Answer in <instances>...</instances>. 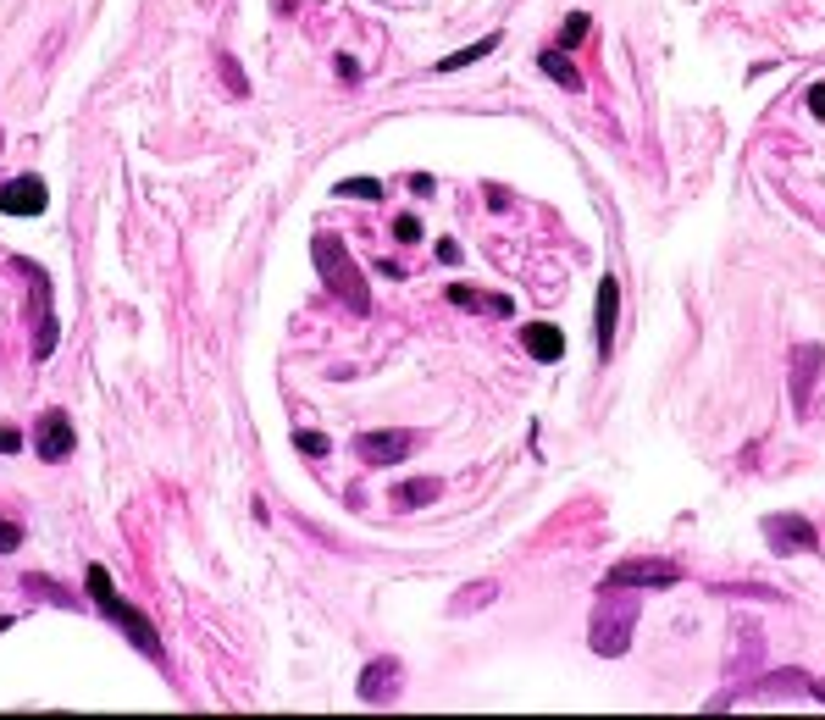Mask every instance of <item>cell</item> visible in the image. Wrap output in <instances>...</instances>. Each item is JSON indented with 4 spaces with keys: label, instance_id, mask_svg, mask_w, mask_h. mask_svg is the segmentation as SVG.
<instances>
[{
    "label": "cell",
    "instance_id": "cell-1",
    "mask_svg": "<svg viewBox=\"0 0 825 720\" xmlns=\"http://www.w3.org/2000/svg\"><path fill=\"white\" fill-rule=\"evenodd\" d=\"M311 255H316V272H322L327 294H338L349 311L366 316V311H371V283L360 277V266H355V255H349V244L338 239V233H316V239H311Z\"/></svg>",
    "mask_w": 825,
    "mask_h": 720
},
{
    "label": "cell",
    "instance_id": "cell-2",
    "mask_svg": "<svg viewBox=\"0 0 825 720\" xmlns=\"http://www.w3.org/2000/svg\"><path fill=\"white\" fill-rule=\"evenodd\" d=\"M632 632H637V588H598V615H593V654L604 660H621L632 648Z\"/></svg>",
    "mask_w": 825,
    "mask_h": 720
},
{
    "label": "cell",
    "instance_id": "cell-3",
    "mask_svg": "<svg viewBox=\"0 0 825 720\" xmlns=\"http://www.w3.org/2000/svg\"><path fill=\"white\" fill-rule=\"evenodd\" d=\"M12 266L34 283V360L45 366L50 355H56V338H61V322H56V294H50V272L39 261H28V255H12Z\"/></svg>",
    "mask_w": 825,
    "mask_h": 720
},
{
    "label": "cell",
    "instance_id": "cell-4",
    "mask_svg": "<svg viewBox=\"0 0 825 720\" xmlns=\"http://www.w3.org/2000/svg\"><path fill=\"white\" fill-rule=\"evenodd\" d=\"M820 372H825V349L820 344H798V349H792L787 388H792V410H798V416H809V410H814V383H820Z\"/></svg>",
    "mask_w": 825,
    "mask_h": 720
},
{
    "label": "cell",
    "instance_id": "cell-5",
    "mask_svg": "<svg viewBox=\"0 0 825 720\" xmlns=\"http://www.w3.org/2000/svg\"><path fill=\"white\" fill-rule=\"evenodd\" d=\"M682 582V565L670 560H621L615 571H604L598 588H676Z\"/></svg>",
    "mask_w": 825,
    "mask_h": 720
},
{
    "label": "cell",
    "instance_id": "cell-6",
    "mask_svg": "<svg viewBox=\"0 0 825 720\" xmlns=\"http://www.w3.org/2000/svg\"><path fill=\"white\" fill-rule=\"evenodd\" d=\"M100 615H106V621L117 626V632L128 637V643L139 648V654H150V660H161V632H156V621H150V615H144L139 604H128V599H111V604H106V610H100Z\"/></svg>",
    "mask_w": 825,
    "mask_h": 720
},
{
    "label": "cell",
    "instance_id": "cell-7",
    "mask_svg": "<svg viewBox=\"0 0 825 720\" xmlns=\"http://www.w3.org/2000/svg\"><path fill=\"white\" fill-rule=\"evenodd\" d=\"M72 444H78V427H72L67 410H45V416L34 421V455L45 460V466H61V460L72 455Z\"/></svg>",
    "mask_w": 825,
    "mask_h": 720
},
{
    "label": "cell",
    "instance_id": "cell-8",
    "mask_svg": "<svg viewBox=\"0 0 825 720\" xmlns=\"http://www.w3.org/2000/svg\"><path fill=\"white\" fill-rule=\"evenodd\" d=\"M45 211H50L45 178L23 172V178H6V183H0V216H45Z\"/></svg>",
    "mask_w": 825,
    "mask_h": 720
},
{
    "label": "cell",
    "instance_id": "cell-9",
    "mask_svg": "<svg viewBox=\"0 0 825 720\" xmlns=\"http://www.w3.org/2000/svg\"><path fill=\"white\" fill-rule=\"evenodd\" d=\"M765 543L770 554H820V532L803 516H765Z\"/></svg>",
    "mask_w": 825,
    "mask_h": 720
},
{
    "label": "cell",
    "instance_id": "cell-10",
    "mask_svg": "<svg viewBox=\"0 0 825 720\" xmlns=\"http://www.w3.org/2000/svg\"><path fill=\"white\" fill-rule=\"evenodd\" d=\"M360 460L366 466H394V460H405L410 449H416V432L405 427H388V432H360Z\"/></svg>",
    "mask_w": 825,
    "mask_h": 720
},
{
    "label": "cell",
    "instance_id": "cell-11",
    "mask_svg": "<svg viewBox=\"0 0 825 720\" xmlns=\"http://www.w3.org/2000/svg\"><path fill=\"white\" fill-rule=\"evenodd\" d=\"M399 682H405L399 660H388V654H383V660H371L366 671H360V687H355V693H360V704H394V698H399Z\"/></svg>",
    "mask_w": 825,
    "mask_h": 720
},
{
    "label": "cell",
    "instance_id": "cell-12",
    "mask_svg": "<svg viewBox=\"0 0 825 720\" xmlns=\"http://www.w3.org/2000/svg\"><path fill=\"white\" fill-rule=\"evenodd\" d=\"M593 305H598V311H593V344H598V360H604L615 349V322H621V283H615V277H604Z\"/></svg>",
    "mask_w": 825,
    "mask_h": 720
},
{
    "label": "cell",
    "instance_id": "cell-13",
    "mask_svg": "<svg viewBox=\"0 0 825 720\" xmlns=\"http://www.w3.org/2000/svg\"><path fill=\"white\" fill-rule=\"evenodd\" d=\"M521 349H527L532 360H560L565 355V333L554 322H527V327H521Z\"/></svg>",
    "mask_w": 825,
    "mask_h": 720
},
{
    "label": "cell",
    "instance_id": "cell-14",
    "mask_svg": "<svg viewBox=\"0 0 825 720\" xmlns=\"http://www.w3.org/2000/svg\"><path fill=\"white\" fill-rule=\"evenodd\" d=\"M449 305H460V311H488V316H510L515 311L510 294H482V288H466V283L449 288Z\"/></svg>",
    "mask_w": 825,
    "mask_h": 720
},
{
    "label": "cell",
    "instance_id": "cell-15",
    "mask_svg": "<svg viewBox=\"0 0 825 720\" xmlns=\"http://www.w3.org/2000/svg\"><path fill=\"white\" fill-rule=\"evenodd\" d=\"M438 493H443L438 477H410V482H399V488H394V510H421V504H432Z\"/></svg>",
    "mask_w": 825,
    "mask_h": 720
},
{
    "label": "cell",
    "instance_id": "cell-16",
    "mask_svg": "<svg viewBox=\"0 0 825 720\" xmlns=\"http://www.w3.org/2000/svg\"><path fill=\"white\" fill-rule=\"evenodd\" d=\"M499 39L504 34H488V39H477V45H466V50H449V56L438 61V72H460V67H471V61H488L493 50H499Z\"/></svg>",
    "mask_w": 825,
    "mask_h": 720
},
{
    "label": "cell",
    "instance_id": "cell-17",
    "mask_svg": "<svg viewBox=\"0 0 825 720\" xmlns=\"http://www.w3.org/2000/svg\"><path fill=\"white\" fill-rule=\"evenodd\" d=\"M23 593H28V599H45V604H61V610H72V588H61V582H50V576H39V571L23 576Z\"/></svg>",
    "mask_w": 825,
    "mask_h": 720
},
{
    "label": "cell",
    "instance_id": "cell-18",
    "mask_svg": "<svg viewBox=\"0 0 825 720\" xmlns=\"http://www.w3.org/2000/svg\"><path fill=\"white\" fill-rule=\"evenodd\" d=\"M493 599H499V582H477V588H460L455 599H449V615H471V610H488Z\"/></svg>",
    "mask_w": 825,
    "mask_h": 720
},
{
    "label": "cell",
    "instance_id": "cell-19",
    "mask_svg": "<svg viewBox=\"0 0 825 720\" xmlns=\"http://www.w3.org/2000/svg\"><path fill=\"white\" fill-rule=\"evenodd\" d=\"M538 67L549 72V78H554V84H560V89H582V72H576L571 61L560 56V50H543V56H538Z\"/></svg>",
    "mask_w": 825,
    "mask_h": 720
},
{
    "label": "cell",
    "instance_id": "cell-20",
    "mask_svg": "<svg viewBox=\"0 0 825 720\" xmlns=\"http://www.w3.org/2000/svg\"><path fill=\"white\" fill-rule=\"evenodd\" d=\"M754 693H809V676L803 671H776V676H765Z\"/></svg>",
    "mask_w": 825,
    "mask_h": 720
},
{
    "label": "cell",
    "instance_id": "cell-21",
    "mask_svg": "<svg viewBox=\"0 0 825 720\" xmlns=\"http://www.w3.org/2000/svg\"><path fill=\"white\" fill-rule=\"evenodd\" d=\"M338 200H383V178H344Z\"/></svg>",
    "mask_w": 825,
    "mask_h": 720
},
{
    "label": "cell",
    "instance_id": "cell-22",
    "mask_svg": "<svg viewBox=\"0 0 825 720\" xmlns=\"http://www.w3.org/2000/svg\"><path fill=\"white\" fill-rule=\"evenodd\" d=\"M587 28H593V17H587V12H571V17L560 23V50H576V45L587 39Z\"/></svg>",
    "mask_w": 825,
    "mask_h": 720
},
{
    "label": "cell",
    "instance_id": "cell-23",
    "mask_svg": "<svg viewBox=\"0 0 825 720\" xmlns=\"http://www.w3.org/2000/svg\"><path fill=\"white\" fill-rule=\"evenodd\" d=\"M294 449H299V455H311V460H322L333 444H327L322 432H294Z\"/></svg>",
    "mask_w": 825,
    "mask_h": 720
},
{
    "label": "cell",
    "instance_id": "cell-24",
    "mask_svg": "<svg viewBox=\"0 0 825 720\" xmlns=\"http://www.w3.org/2000/svg\"><path fill=\"white\" fill-rule=\"evenodd\" d=\"M23 444H28V432L12 427V421H0V455H23Z\"/></svg>",
    "mask_w": 825,
    "mask_h": 720
},
{
    "label": "cell",
    "instance_id": "cell-25",
    "mask_svg": "<svg viewBox=\"0 0 825 720\" xmlns=\"http://www.w3.org/2000/svg\"><path fill=\"white\" fill-rule=\"evenodd\" d=\"M23 538H28V532L17 527V521L0 516V554H17V549H23Z\"/></svg>",
    "mask_w": 825,
    "mask_h": 720
},
{
    "label": "cell",
    "instance_id": "cell-26",
    "mask_svg": "<svg viewBox=\"0 0 825 720\" xmlns=\"http://www.w3.org/2000/svg\"><path fill=\"white\" fill-rule=\"evenodd\" d=\"M222 78H228V95H250V84H244V72L233 56H222Z\"/></svg>",
    "mask_w": 825,
    "mask_h": 720
},
{
    "label": "cell",
    "instance_id": "cell-27",
    "mask_svg": "<svg viewBox=\"0 0 825 720\" xmlns=\"http://www.w3.org/2000/svg\"><path fill=\"white\" fill-rule=\"evenodd\" d=\"M394 239H399V244H416V239H421V222H416V216H399V222H394Z\"/></svg>",
    "mask_w": 825,
    "mask_h": 720
},
{
    "label": "cell",
    "instance_id": "cell-28",
    "mask_svg": "<svg viewBox=\"0 0 825 720\" xmlns=\"http://www.w3.org/2000/svg\"><path fill=\"white\" fill-rule=\"evenodd\" d=\"M333 72L344 78V84H355V78H360V61H355V56H338V61H333Z\"/></svg>",
    "mask_w": 825,
    "mask_h": 720
},
{
    "label": "cell",
    "instance_id": "cell-29",
    "mask_svg": "<svg viewBox=\"0 0 825 720\" xmlns=\"http://www.w3.org/2000/svg\"><path fill=\"white\" fill-rule=\"evenodd\" d=\"M438 261L455 266V261H460V244H455V239H438Z\"/></svg>",
    "mask_w": 825,
    "mask_h": 720
},
{
    "label": "cell",
    "instance_id": "cell-30",
    "mask_svg": "<svg viewBox=\"0 0 825 720\" xmlns=\"http://www.w3.org/2000/svg\"><path fill=\"white\" fill-rule=\"evenodd\" d=\"M809 111H814V117H825V84L809 89Z\"/></svg>",
    "mask_w": 825,
    "mask_h": 720
},
{
    "label": "cell",
    "instance_id": "cell-31",
    "mask_svg": "<svg viewBox=\"0 0 825 720\" xmlns=\"http://www.w3.org/2000/svg\"><path fill=\"white\" fill-rule=\"evenodd\" d=\"M410 189H416V194H432V189H438V183H432L427 172H410Z\"/></svg>",
    "mask_w": 825,
    "mask_h": 720
},
{
    "label": "cell",
    "instance_id": "cell-32",
    "mask_svg": "<svg viewBox=\"0 0 825 720\" xmlns=\"http://www.w3.org/2000/svg\"><path fill=\"white\" fill-rule=\"evenodd\" d=\"M809 693H814V698H820V704H825V676H820V682H809Z\"/></svg>",
    "mask_w": 825,
    "mask_h": 720
},
{
    "label": "cell",
    "instance_id": "cell-33",
    "mask_svg": "<svg viewBox=\"0 0 825 720\" xmlns=\"http://www.w3.org/2000/svg\"><path fill=\"white\" fill-rule=\"evenodd\" d=\"M0 156H6V133H0Z\"/></svg>",
    "mask_w": 825,
    "mask_h": 720
}]
</instances>
